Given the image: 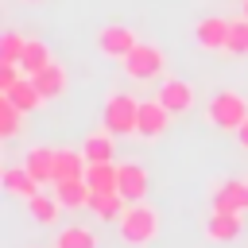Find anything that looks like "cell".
I'll return each mask as SVG.
<instances>
[{
    "mask_svg": "<svg viewBox=\"0 0 248 248\" xmlns=\"http://www.w3.org/2000/svg\"><path fill=\"white\" fill-rule=\"evenodd\" d=\"M85 167L89 159L81 155V147H54V182H66V178H85Z\"/></svg>",
    "mask_w": 248,
    "mask_h": 248,
    "instance_id": "cell-13",
    "label": "cell"
},
{
    "mask_svg": "<svg viewBox=\"0 0 248 248\" xmlns=\"http://www.w3.org/2000/svg\"><path fill=\"white\" fill-rule=\"evenodd\" d=\"M23 46H27V39L19 31H4V39H0V62H19Z\"/></svg>",
    "mask_w": 248,
    "mask_h": 248,
    "instance_id": "cell-26",
    "label": "cell"
},
{
    "mask_svg": "<svg viewBox=\"0 0 248 248\" xmlns=\"http://www.w3.org/2000/svg\"><path fill=\"white\" fill-rule=\"evenodd\" d=\"M23 167H27L39 182H54V147H46V143L27 147V151H23Z\"/></svg>",
    "mask_w": 248,
    "mask_h": 248,
    "instance_id": "cell-17",
    "label": "cell"
},
{
    "mask_svg": "<svg viewBox=\"0 0 248 248\" xmlns=\"http://www.w3.org/2000/svg\"><path fill=\"white\" fill-rule=\"evenodd\" d=\"M4 97H8V101H12V105L23 112V116L46 105V101H43V93H39V85H35V78H27V74H23V78H19V81H16V85H12Z\"/></svg>",
    "mask_w": 248,
    "mask_h": 248,
    "instance_id": "cell-16",
    "label": "cell"
},
{
    "mask_svg": "<svg viewBox=\"0 0 248 248\" xmlns=\"http://www.w3.org/2000/svg\"><path fill=\"white\" fill-rule=\"evenodd\" d=\"M136 43H140V39H136V31H132L128 23H105V27L97 31V50L108 54V58H120V62L136 50Z\"/></svg>",
    "mask_w": 248,
    "mask_h": 248,
    "instance_id": "cell-5",
    "label": "cell"
},
{
    "mask_svg": "<svg viewBox=\"0 0 248 248\" xmlns=\"http://www.w3.org/2000/svg\"><path fill=\"white\" fill-rule=\"evenodd\" d=\"M50 248H101V240H97V232L85 229V225H66V229L54 232V244H50Z\"/></svg>",
    "mask_w": 248,
    "mask_h": 248,
    "instance_id": "cell-21",
    "label": "cell"
},
{
    "mask_svg": "<svg viewBox=\"0 0 248 248\" xmlns=\"http://www.w3.org/2000/svg\"><path fill=\"white\" fill-rule=\"evenodd\" d=\"M170 108L155 97V101H140V128H136V136L140 140H159V136H167V128H170Z\"/></svg>",
    "mask_w": 248,
    "mask_h": 248,
    "instance_id": "cell-7",
    "label": "cell"
},
{
    "mask_svg": "<svg viewBox=\"0 0 248 248\" xmlns=\"http://www.w3.org/2000/svg\"><path fill=\"white\" fill-rule=\"evenodd\" d=\"M120 66H124V74H128L132 81H151V78H159V74H163L167 54H163L155 43H136V50H132Z\"/></svg>",
    "mask_w": 248,
    "mask_h": 248,
    "instance_id": "cell-4",
    "label": "cell"
},
{
    "mask_svg": "<svg viewBox=\"0 0 248 248\" xmlns=\"http://www.w3.org/2000/svg\"><path fill=\"white\" fill-rule=\"evenodd\" d=\"M147 190H151L147 167H140V163H120V194H124L128 202H143Z\"/></svg>",
    "mask_w": 248,
    "mask_h": 248,
    "instance_id": "cell-12",
    "label": "cell"
},
{
    "mask_svg": "<svg viewBox=\"0 0 248 248\" xmlns=\"http://www.w3.org/2000/svg\"><path fill=\"white\" fill-rule=\"evenodd\" d=\"M85 182L89 190H120V163H89Z\"/></svg>",
    "mask_w": 248,
    "mask_h": 248,
    "instance_id": "cell-22",
    "label": "cell"
},
{
    "mask_svg": "<svg viewBox=\"0 0 248 248\" xmlns=\"http://www.w3.org/2000/svg\"><path fill=\"white\" fill-rule=\"evenodd\" d=\"M58 205H62V202H58L54 194H43V190H39L35 198H27V213L35 217V225H54V221H58Z\"/></svg>",
    "mask_w": 248,
    "mask_h": 248,
    "instance_id": "cell-23",
    "label": "cell"
},
{
    "mask_svg": "<svg viewBox=\"0 0 248 248\" xmlns=\"http://www.w3.org/2000/svg\"><path fill=\"white\" fill-rule=\"evenodd\" d=\"M50 62H54V58H50V46H46L43 39H27L23 58H19V70H23L27 78H35V74H43Z\"/></svg>",
    "mask_w": 248,
    "mask_h": 248,
    "instance_id": "cell-20",
    "label": "cell"
},
{
    "mask_svg": "<svg viewBox=\"0 0 248 248\" xmlns=\"http://www.w3.org/2000/svg\"><path fill=\"white\" fill-rule=\"evenodd\" d=\"M213 209H221V213H248V182L244 178H225L213 190Z\"/></svg>",
    "mask_w": 248,
    "mask_h": 248,
    "instance_id": "cell-8",
    "label": "cell"
},
{
    "mask_svg": "<svg viewBox=\"0 0 248 248\" xmlns=\"http://www.w3.org/2000/svg\"><path fill=\"white\" fill-rule=\"evenodd\" d=\"M159 101L178 116V112H190L194 108V85L190 81H182V78H167L163 85H159Z\"/></svg>",
    "mask_w": 248,
    "mask_h": 248,
    "instance_id": "cell-10",
    "label": "cell"
},
{
    "mask_svg": "<svg viewBox=\"0 0 248 248\" xmlns=\"http://www.w3.org/2000/svg\"><path fill=\"white\" fill-rule=\"evenodd\" d=\"M240 16H244V19H248V0H240Z\"/></svg>",
    "mask_w": 248,
    "mask_h": 248,
    "instance_id": "cell-29",
    "label": "cell"
},
{
    "mask_svg": "<svg viewBox=\"0 0 248 248\" xmlns=\"http://www.w3.org/2000/svg\"><path fill=\"white\" fill-rule=\"evenodd\" d=\"M35 85H39L43 101H58V97L70 89V74H66V66H62V62H50L43 74H35Z\"/></svg>",
    "mask_w": 248,
    "mask_h": 248,
    "instance_id": "cell-15",
    "label": "cell"
},
{
    "mask_svg": "<svg viewBox=\"0 0 248 248\" xmlns=\"http://www.w3.org/2000/svg\"><path fill=\"white\" fill-rule=\"evenodd\" d=\"M85 209H89L97 221H112V225H116V221H120V213L128 209V198H124L120 190H93Z\"/></svg>",
    "mask_w": 248,
    "mask_h": 248,
    "instance_id": "cell-9",
    "label": "cell"
},
{
    "mask_svg": "<svg viewBox=\"0 0 248 248\" xmlns=\"http://www.w3.org/2000/svg\"><path fill=\"white\" fill-rule=\"evenodd\" d=\"M112 140H116L112 132H89L81 140V155L89 163H112V155H116V143Z\"/></svg>",
    "mask_w": 248,
    "mask_h": 248,
    "instance_id": "cell-19",
    "label": "cell"
},
{
    "mask_svg": "<svg viewBox=\"0 0 248 248\" xmlns=\"http://www.w3.org/2000/svg\"><path fill=\"white\" fill-rule=\"evenodd\" d=\"M236 143H240V147H244V151H248V120H244V124H240V132H236Z\"/></svg>",
    "mask_w": 248,
    "mask_h": 248,
    "instance_id": "cell-28",
    "label": "cell"
},
{
    "mask_svg": "<svg viewBox=\"0 0 248 248\" xmlns=\"http://www.w3.org/2000/svg\"><path fill=\"white\" fill-rule=\"evenodd\" d=\"M116 236L128 248H147L159 236V209L147 202H128V209L116 221Z\"/></svg>",
    "mask_w": 248,
    "mask_h": 248,
    "instance_id": "cell-1",
    "label": "cell"
},
{
    "mask_svg": "<svg viewBox=\"0 0 248 248\" xmlns=\"http://www.w3.org/2000/svg\"><path fill=\"white\" fill-rule=\"evenodd\" d=\"M23 4H43V0H23Z\"/></svg>",
    "mask_w": 248,
    "mask_h": 248,
    "instance_id": "cell-30",
    "label": "cell"
},
{
    "mask_svg": "<svg viewBox=\"0 0 248 248\" xmlns=\"http://www.w3.org/2000/svg\"><path fill=\"white\" fill-rule=\"evenodd\" d=\"M19 78H23L19 74V62H0V93H8Z\"/></svg>",
    "mask_w": 248,
    "mask_h": 248,
    "instance_id": "cell-27",
    "label": "cell"
},
{
    "mask_svg": "<svg viewBox=\"0 0 248 248\" xmlns=\"http://www.w3.org/2000/svg\"><path fill=\"white\" fill-rule=\"evenodd\" d=\"M229 54H236V58H244L248 54V19L240 16V19H232V27H229V46H225Z\"/></svg>",
    "mask_w": 248,
    "mask_h": 248,
    "instance_id": "cell-25",
    "label": "cell"
},
{
    "mask_svg": "<svg viewBox=\"0 0 248 248\" xmlns=\"http://www.w3.org/2000/svg\"><path fill=\"white\" fill-rule=\"evenodd\" d=\"M89 182L85 178H66V182H54V198L62 202V209H85L89 205Z\"/></svg>",
    "mask_w": 248,
    "mask_h": 248,
    "instance_id": "cell-18",
    "label": "cell"
},
{
    "mask_svg": "<svg viewBox=\"0 0 248 248\" xmlns=\"http://www.w3.org/2000/svg\"><path fill=\"white\" fill-rule=\"evenodd\" d=\"M101 124H105V132H112V136H136V128H140V101H136L132 93L112 89V93L105 97Z\"/></svg>",
    "mask_w": 248,
    "mask_h": 248,
    "instance_id": "cell-2",
    "label": "cell"
},
{
    "mask_svg": "<svg viewBox=\"0 0 248 248\" xmlns=\"http://www.w3.org/2000/svg\"><path fill=\"white\" fill-rule=\"evenodd\" d=\"M229 27H232V19H221V16H202V19L194 23V43H198L202 50L217 54V50H225V46H229Z\"/></svg>",
    "mask_w": 248,
    "mask_h": 248,
    "instance_id": "cell-6",
    "label": "cell"
},
{
    "mask_svg": "<svg viewBox=\"0 0 248 248\" xmlns=\"http://www.w3.org/2000/svg\"><path fill=\"white\" fill-rule=\"evenodd\" d=\"M205 120H209L217 132H240V124L248 120V101H244L236 89H221V93L209 97Z\"/></svg>",
    "mask_w": 248,
    "mask_h": 248,
    "instance_id": "cell-3",
    "label": "cell"
},
{
    "mask_svg": "<svg viewBox=\"0 0 248 248\" xmlns=\"http://www.w3.org/2000/svg\"><path fill=\"white\" fill-rule=\"evenodd\" d=\"M19 120H23V112H19V108L0 93V136H4V140H16V136H19V128H23Z\"/></svg>",
    "mask_w": 248,
    "mask_h": 248,
    "instance_id": "cell-24",
    "label": "cell"
},
{
    "mask_svg": "<svg viewBox=\"0 0 248 248\" xmlns=\"http://www.w3.org/2000/svg\"><path fill=\"white\" fill-rule=\"evenodd\" d=\"M205 236L217 240V244H232V240L240 236V213H221V209H213V213L205 217Z\"/></svg>",
    "mask_w": 248,
    "mask_h": 248,
    "instance_id": "cell-14",
    "label": "cell"
},
{
    "mask_svg": "<svg viewBox=\"0 0 248 248\" xmlns=\"http://www.w3.org/2000/svg\"><path fill=\"white\" fill-rule=\"evenodd\" d=\"M0 186H4L12 198H23V202H27V198H35V194H39V186H43V182H39L27 167H4V170H0Z\"/></svg>",
    "mask_w": 248,
    "mask_h": 248,
    "instance_id": "cell-11",
    "label": "cell"
}]
</instances>
